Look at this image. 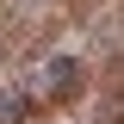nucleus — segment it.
Masks as SVG:
<instances>
[{
    "mask_svg": "<svg viewBox=\"0 0 124 124\" xmlns=\"http://www.w3.org/2000/svg\"><path fill=\"white\" fill-rule=\"evenodd\" d=\"M87 87H93V75H87L81 56H50L44 68H37V81H31V99L56 112V106H68V99H81Z\"/></svg>",
    "mask_w": 124,
    "mask_h": 124,
    "instance_id": "nucleus-1",
    "label": "nucleus"
}]
</instances>
